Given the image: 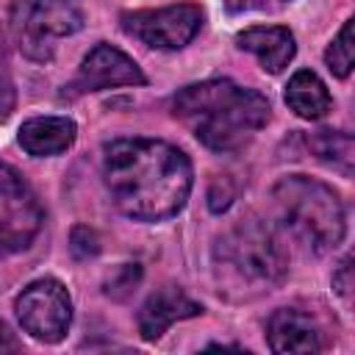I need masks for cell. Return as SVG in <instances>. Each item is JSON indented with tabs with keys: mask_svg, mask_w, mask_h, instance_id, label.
<instances>
[{
	"mask_svg": "<svg viewBox=\"0 0 355 355\" xmlns=\"http://www.w3.org/2000/svg\"><path fill=\"white\" fill-rule=\"evenodd\" d=\"M103 183L114 205L139 222L183 211L191 194V161L161 139H116L103 147Z\"/></svg>",
	"mask_w": 355,
	"mask_h": 355,
	"instance_id": "6da1fadb",
	"label": "cell"
},
{
	"mask_svg": "<svg viewBox=\"0 0 355 355\" xmlns=\"http://www.w3.org/2000/svg\"><path fill=\"white\" fill-rule=\"evenodd\" d=\"M269 100L261 92L227 78L191 83L172 100V114L216 153L241 150L269 122Z\"/></svg>",
	"mask_w": 355,
	"mask_h": 355,
	"instance_id": "7a4b0ae2",
	"label": "cell"
},
{
	"mask_svg": "<svg viewBox=\"0 0 355 355\" xmlns=\"http://www.w3.org/2000/svg\"><path fill=\"white\" fill-rule=\"evenodd\" d=\"M230 200H233V186H230V180H227V178H216L214 186H211V191H208V208H211L214 214H219V211H225V208L230 205Z\"/></svg>",
	"mask_w": 355,
	"mask_h": 355,
	"instance_id": "d6986e66",
	"label": "cell"
},
{
	"mask_svg": "<svg viewBox=\"0 0 355 355\" xmlns=\"http://www.w3.org/2000/svg\"><path fill=\"white\" fill-rule=\"evenodd\" d=\"M286 105L302 119H322L330 111L333 100L316 72L300 69L291 75V80L286 86Z\"/></svg>",
	"mask_w": 355,
	"mask_h": 355,
	"instance_id": "5bb4252c",
	"label": "cell"
},
{
	"mask_svg": "<svg viewBox=\"0 0 355 355\" xmlns=\"http://www.w3.org/2000/svg\"><path fill=\"white\" fill-rule=\"evenodd\" d=\"M272 202L280 225L313 255L336 250L347 233L341 197L308 175H286L272 186Z\"/></svg>",
	"mask_w": 355,
	"mask_h": 355,
	"instance_id": "277c9868",
	"label": "cell"
},
{
	"mask_svg": "<svg viewBox=\"0 0 355 355\" xmlns=\"http://www.w3.org/2000/svg\"><path fill=\"white\" fill-rule=\"evenodd\" d=\"M311 153L330 169L341 172L344 178H352L355 166V141L347 130H319L308 139Z\"/></svg>",
	"mask_w": 355,
	"mask_h": 355,
	"instance_id": "9a60e30c",
	"label": "cell"
},
{
	"mask_svg": "<svg viewBox=\"0 0 355 355\" xmlns=\"http://www.w3.org/2000/svg\"><path fill=\"white\" fill-rule=\"evenodd\" d=\"M200 313H202V305L194 302L180 286H161L139 308V333L144 341H158L175 322L191 319Z\"/></svg>",
	"mask_w": 355,
	"mask_h": 355,
	"instance_id": "8fae6325",
	"label": "cell"
},
{
	"mask_svg": "<svg viewBox=\"0 0 355 355\" xmlns=\"http://www.w3.org/2000/svg\"><path fill=\"white\" fill-rule=\"evenodd\" d=\"M288 255L258 216H241L214 241V277L227 300H255L283 283Z\"/></svg>",
	"mask_w": 355,
	"mask_h": 355,
	"instance_id": "3957f363",
	"label": "cell"
},
{
	"mask_svg": "<svg viewBox=\"0 0 355 355\" xmlns=\"http://www.w3.org/2000/svg\"><path fill=\"white\" fill-rule=\"evenodd\" d=\"M139 280H141V269H139L136 263H125V266H119V269L108 277L105 294L114 297V300H125V297L139 286Z\"/></svg>",
	"mask_w": 355,
	"mask_h": 355,
	"instance_id": "e0dca14e",
	"label": "cell"
},
{
	"mask_svg": "<svg viewBox=\"0 0 355 355\" xmlns=\"http://www.w3.org/2000/svg\"><path fill=\"white\" fill-rule=\"evenodd\" d=\"M83 28V11L75 0H14L8 31L17 50L39 64L55 53V42Z\"/></svg>",
	"mask_w": 355,
	"mask_h": 355,
	"instance_id": "5b68a950",
	"label": "cell"
},
{
	"mask_svg": "<svg viewBox=\"0 0 355 355\" xmlns=\"http://www.w3.org/2000/svg\"><path fill=\"white\" fill-rule=\"evenodd\" d=\"M291 0H227L230 11H244V8H261V11H272V8H280Z\"/></svg>",
	"mask_w": 355,
	"mask_h": 355,
	"instance_id": "44dd1931",
	"label": "cell"
},
{
	"mask_svg": "<svg viewBox=\"0 0 355 355\" xmlns=\"http://www.w3.org/2000/svg\"><path fill=\"white\" fill-rule=\"evenodd\" d=\"M141 83H147V78L139 69V64L130 55H125L122 50H116L114 44L100 42L80 61L72 89L103 92V89H116V86H141Z\"/></svg>",
	"mask_w": 355,
	"mask_h": 355,
	"instance_id": "9c48e42d",
	"label": "cell"
},
{
	"mask_svg": "<svg viewBox=\"0 0 355 355\" xmlns=\"http://www.w3.org/2000/svg\"><path fill=\"white\" fill-rule=\"evenodd\" d=\"M122 31L155 50H180L202 28V8L194 3H178L147 11H128L119 17Z\"/></svg>",
	"mask_w": 355,
	"mask_h": 355,
	"instance_id": "ba28073f",
	"label": "cell"
},
{
	"mask_svg": "<svg viewBox=\"0 0 355 355\" xmlns=\"http://www.w3.org/2000/svg\"><path fill=\"white\" fill-rule=\"evenodd\" d=\"M14 311L22 330L42 344H58L72 322L69 291L55 277H42L25 286L14 302Z\"/></svg>",
	"mask_w": 355,
	"mask_h": 355,
	"instance_id": "52a82bcc",
	"label": "cell"
},
{
	"mask_svg": "<svg viewBox=\"0 0 355 355\" xmlns=\"http://www.w3.org/2000/svg\"><path fill=\"white\" fill-rule=\"evenodd\" d=\"M78 128L69 116H33L19 128V144L28 155L44 158L67 153L75 144Z\"/></svg>",
	"mask_w": 355,
	"mask_h": 355,
	"instance_id": "4fadbf2b",
	"label": "cell"
},
{
	"mask_svg": "<svg viewBox=\"0 0 355 355\" xmlns=\"http://www.w3.org/2000/svg\"><path fill=\"white\" fill-rule=\"evenodd\" d=\"M14 349H19V344H17L14 333L8 330V324L0 319V352H14Z\"/></svg>",
	"mask_w": 355,
	"mask_h": 355,
	"instance_id": "7402d4cb",
	"label": "cell"
},
{
	"mask_svg": "<svg viewBox=\"0 0 355 355\" xmlns=\"http://www.w3.org/2000/svg\"><path fill=\"white\" fill-rule=\"evenodd\" d=\"M42 222L44 211L28 180L8 164H0V258L31 247Z\"/></svg>",
	"mask_w": 355,
	"mask_h": 355,
	"instance_id": "8992f818",
	"label": "cell"
},
{
	"mask_svg": "<svg viewBox=\"0 0 355 355\" xmlns=\"http://www.w3.org/2000/svg\"><path fill=\"white\" fill-rule=\"evenodd\" d=\"M236 44L247 53H252L261 67L272 75L283 72L288 67V61L294 58L297 53V44H294V33L283 25H255V28H247L236 36Z\"/></svg>",
	"mask_w": 355,
	"mask_h": 355,
	"instance_id": "7c38bea8",
	"label": "cell"
},
{
	"mask_svg": "<svg viewBox=\"0 0 355 355\" xmlns=\"http://www.w3.org/2000/svg\"><path fill=\"white\" fill-rule=\"evenodd\" d=\"M333 288H336L338 297H344V300L349 302V294H352V258H349V255H347V258L338 263V269L333 272Z\"/></svg>",
	"mask_w": 355,
	"mask_h": 355,
	"instance_id": "ffe728a7",
	"label": "cell"
},
{
	"mask_svg": "<svg viewBox=\"0 0 355 355\" xmlns=\"http://www.w3.org/2000/svg\"><path fill=\"white\" fill-rule=\"evenodd\" d=\"M324 61L330 67V72L336 78H347L352 72L355 64V39H352V19H347L341 25V31L336 33V39L327 44L324 50Z\"/></svg>",
	"mask_w": 355,
	"mask_h": 355,
	"instance_id": "2e32d148",
	"label": "cell"
},
{
	"mask_svg": "<svg viewBox=\"0 0 355 355\" xmlns=\"http://www.w3.org/2000/svg\"><path fill=\"white\" fill-rule=\"evenodd\" d=\"M266 341L272 352H322L324 330L302 308H277L266 322Z\"/></svg>",
	"mask_w": 355,
	"mask_h": 355,
	"instance_id": "30bf717a",
	"label": "cell"
},
{
	"mask_svg": "<svg viewBox=\"0 0 355 355\" xmlns=\"http://www.w3.org/2000/svg\"><path fill=\"white\" fill-rule=\"evenodd\" d=\"M69 250H72V255H75V258H80V261L94 258V255L100 252V239H97V233H94V230H89V227L78 225V227L72 230V236H69Z\"/></svg>",
	"mask_w": 355,
	"mask_h": 355,
	"instance_id": "ac0fdd59",
	"label": "cell"
}]
</instances>
